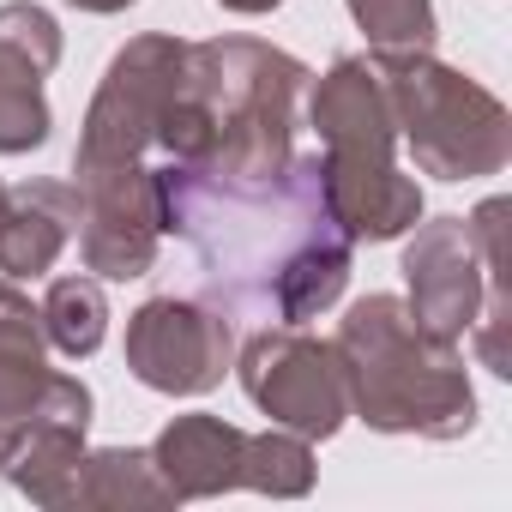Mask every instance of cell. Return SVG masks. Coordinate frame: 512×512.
I'll use <instances>...</instances> for the list:
<instances>
[{
    "label": "cell",
    "mask_w": 512,
    "mask_h": 512,
    "mask_svg": "<svg viewBox=\"0 0 512 512\" xmlns=\"http://www.w3.org/2000/svg\"><path fill=\"white\" fill-rule=\"evenodd\" d=\"M85 217H79V253L97 278H145L157 266L163 211H157V169L115 163V169H79L73 175Z\"/></svg>",
    "instance_id": "obj_8"
},
{
    "label": "cell",
    "mask_w": 512,
    "mask_h": 512,
    "mask_svg": "<svg viewBox=\"0 0 512 512\" xmlns=\"http://www.w3.org/2000/svg\"><path fill=\"white\" fill-rule=\"evenodd\" d=\"M380 79L392 97L398 139L410 145L416 169L434 181H476L500 175L512 157V115L506 103L464 79L458 67L434 61L428 49L416 55H380Z\"/></svg>",
    "instance_id": "obj_4"
},
{
    "label": "cell",
    "mask_w": 512,
    "mask_h": 512,
    "mask_svg": "<svg viewBox=\"0 0 512 512\" xmlns=\"http://www.w3.org/2000/svg\"><path fill=\"white\" fill-rule=\"evenodd\" d=\"M7 199H13V187H7V181H0V217H7Z\"/></svg>",
    "instance_id": "obj_23"
},
{
    "label": "cell",
    "mask_w": 512,
    "mask_h": 512,
    "mask_svg": "<svg viewBox=\"0 0 512 512\" xmlns=\"http://www.w3.org/2000/svg\"><path fill=\"white\" fill-rule=\"evenodd\" d=\"M157 211L163 235L193 247L205 302L229 320L308 326L350 284L356 241L326 211L320 151H296L278 175L157 163Z\"/></svg>",
    "instance_id": "obj_1"
},
{
    "label": "cell",
    "mask_w": 512,
    "mask_h": 512,
    "mask_svg": "<svg viewBox=\"0 0 512 512\" xmlns=\"http://www.w3.org/2000/svg\"><path fill=\"white\" fill-rule=\"evenodd\" d=\"M31 422H79L91 428V386L73 374L43 368V356L0 350V440H13Z\"/></svg>",
    "instance_id": "obj_15"
},
{
    "label": "cell",
    "mask_w": 512,
    "mask_h": 512,
    "mask_svg": "<svg viewBox=\"0 0 512 512\" xmlns=\"http://www.w3.org/2000/svg\"><path fill=\"white\" fill-rule=\"evenodd\" d=\"M223 13H241V19H266V13H278L284 0H217Z\"/></svg>",
    "instance_id": "obj_21"
},
{
    "label": "cell",
    "mask_w": 512,
    "mask_h": 512,
    "mask_svg": "<svg viewBox=\"0 0 512 512\" xmlns=\"http://www.w3.org/2000/svg\"><path fill=\"white\" fill-rule=\"evenodd\" d=\"M308 67L260 37L187 43L181 91L157 127L163 163H199L217 175H278L296 157V103Z\"/></svg>",
    "instance_id": "obj_2"
},
{
    "label": "cell",
    "mask_w": 512,
    "mask_h": 512,
    "mask_svg": "<svg viewBox=\"0 0 512 512\" xmlns=\"http://www.w3.org/2000/svg\"><path fill=\"white\" fill-rule=\"evenodd\" d=\"M43 314V338L61 350V356H91L109 332V302H103V284L97 278H55L49 296L37 302Z\"/></svg>",
    "instance_id": "obj_18"
},
{
    "label": "cell",
    "mask_w": 512,
    "mask_h": 512,
    "mask_svg": "<svg viewBox=\"0 0 512 512\" xmlns=\"http://www.w3.org/2000/svg\"><path fill=\"white\" fill-rule=\"evenodd\" d=\"M241 446L247 434L223 416H175L157 440H151V458L163 470V482L175 488V500H211V494H229L241 488Z\"/></svg>",
    "instance_id": "obj_13"
},
{
    "label": "cell",
    "mask_w": 512,
    "mask_h": 512,
    "mask_svg": "<svg viewBox=\"0 0 512 512\" xmlns=\"http://www.w3.org/2000/svg\"><path fill=\"white\" fill-rule=\"evenodd\" d=\"M235 374H241V392L253 404L302 440H332L350 416L338 344L308 338L302 326H266L260 338H247Z\"/></svg>",
    "instance_id": "obj_6"
},
{
    "label": "cell",
    "mask_w": 512,
    "mask_h": 512,
    "mask_svg": "<svg viewBox=\"0 0 512 512\" xmlns=\"http://www.w3.org/2000/svg\"><path fill=\"white\" fill-rule=\"evenodd\" d=\"M85 199L73 181H25L7 199L0 217V272L7 278H43L55 272V260L67 253V241L79 235Z\"/></svg>",
    "instance_id": "obj_12"
},
{
    "label": "cell",
    "mask_w": 512,
    "mask_h": 512,
    "mask_svg": "<svg viewBox=\"0 0 512 512\" xmlns=\"http://www.w3.org/2000/svg\"><path fill=\"white\" fill-rule=\"evenodd\" d=\"M0 452H7V440H0Z\"/></svg>",
    "instance_id": "obj_24"
},
{
    "label": "cell",
    "mask_w": 512,
    "mask_h": 512,
    "mask_svg": "<svg viewBox=\"0 0 512 512\" xmlns=\"http://www.w3.org/2000/svg\"><path fill=\"white\" fill-rule=\"evenodd\" d=\"M350 19L374 55H416V49H434L440 37L434 0H350Z\"/></svg>",
    "instance_id": "obj_19"
},
{
    "label": "cell",
    "mask_w": 512,
    "mask_h": 512,
    "mask_svg": "<svg viewBox=\"0 0 512 512\" xmlns=\"http://www.w3.org/2000/svg\"><path fill=\"white\" fill-rule=\"evenodd\" d=\"M73 506H97V512H121V506H175V488L163 482L151 446H103V452H85Z\"/></svg>",
    "instance_id": "obj_16"
},
{
    "label": "cell",
    "mask_w": 512,
    "mask_h": 512,
    "mask_svg": "<svg viewBox=\"0 0 512 512\" xmlns=\"http://www.w3.org/2000/svg\"><path fill=\"white\" fill-rule=\"evenodd\" d=\"M67 7H79V13H127L133 0H67Z\"/></svg>",
    "instance_id": "obj_22"
},
{
    "label": "cell",
    "mask_w": 512,
    "mask_h": 512,
    "mask_svg": "<svg viewBox=\"0 0 512 512\" xmlns=\"http://www.w3.org/2000/svg\"><path fill=\"white\" fill-rule=\"evenodd\" d=\"M43 314L19 290V278H0V350L7 356H43Z\"/></svg>",
    "instance_id": "obj_20"
},
{
    "label": "cell",
    "mask_w": 512,
    "mask_h": 512,
    "mask_svg": "<svg viewBox=\"0 0 512 512\" xmlns=\"http://www.w3.org/2000/svg\"><path fill=\"white\" fill-rule=\"evenodd\" d=\"M350 416L374 434L464 440L476 428V386L458 338L428 332L398 296H362L338 326Z\"/></svg>",
    "instance_id": "obj_3"
},
{
    "label": "cell",
    "mask_w": 512,
    "mask_h": 512,
    "mask_svg": "<svg viewBox=\"0 0 512 512\" xmlns=\"http://www.w3.org/2000/svg\"><path fill=\"white\" fill-rule=\"evenodd\" d=\"M235 362V326L211 302L187 296H151L127 320V368L139 386L169 398H205L223 386Z\"/></svg>",
    "instance_id": "obj_7"
},
{
    "label": "cell",
    "mask_w": 512,
    "mask_h": 512,
    "mask_svg": "<svg viewBox=\"0 0 512 512\" xmlns=\"http://www.w3.org/2000/svg\"><path fill=\"white\" fill-rule=\"evenodd\" d=\"M79 464H85V428L79 422H31L0 452V476L37 506H73Z\"/></svg>",
    "instance_id": "obj_14"
},
{
    "label": "cell",
    "mask_w": 512,
    "mask_h": 512,
    "mask_svg": "<svg viewBox=\"0 0 512 512\" xmlns=\"http://www.w3.org/2000/svg\"><path fill=\"white\" fill-rule=\"evenodd\" d=\"M61 67V25L37 0L0 7V157H25L49 145V97L43 79Z\"/></svg>",
    "instance_id": "obj_10"
},
{
    "label": "cell",
    "mask_w": 512,
    "mask_h": 512,
    "mask_svg": "<svg viewBox=\"0 0 512 512\" xmlns=\"http://www.w3.org/2000/svg\"><path fill=\"white\" fill-rule=\"evenodd\" d=\"M241 488L253 494H272V500H302L314 488V440L290 434V428H266V434H247L241 446Z\"/></svg>",
    "instance_id": "obj_17"
},
{
    "label": "cell",
    "mask_w": 512,
    "mask_h": 512,
    "mask_svg": "<svg viewBox=\"0 0 512 512\" xmlns=\"http://www.w3.org/2000/svg\"><path fill=\"white\" fill-rule=\"evenodd\" d=\"M404 284H410L404 308L428 332H440V338L470 332V320L482 314V296H488V266H482V247L464 217L416 223V241L404 247Z\"/></svg>",
    "instance_id": "obj_11"
},
{
    "label": "cell",
    "mask_w": 512,
    "mask_h": 512,
    "mask_svg": "<svg viewBox=\"0 0 512 512\" xmlns=\"http://www.w3.org/2000/svg\"><path fill=\"white\" fill-rule=\"evenodd\" d=\"M308 121L320 133V163L326 169H392L398 151V121H392V97L380 79V55H344L320 73L314 97H308Z\"/></svg>",
    "instance_id": "obj_9"
},
{
    "label": "cell",
    "mask_w": 512,
    "mask_h": 512,
    "mask_svg": "<svg viewBox=\"0 0 512 512\" xmlns=\"http://www.w3.org/2000/svg\"><path fill=\"white\" fill-rule=\"evenodd\" d=\"M181 73H187V43L181 37H163V31H145L133 37L91 109H85V133H79V151H73V175L79 169H115V163H145V151H157V127L181 91Z\"/></svg>",
    "instance_id": "obj_5"
}]
</instances>
